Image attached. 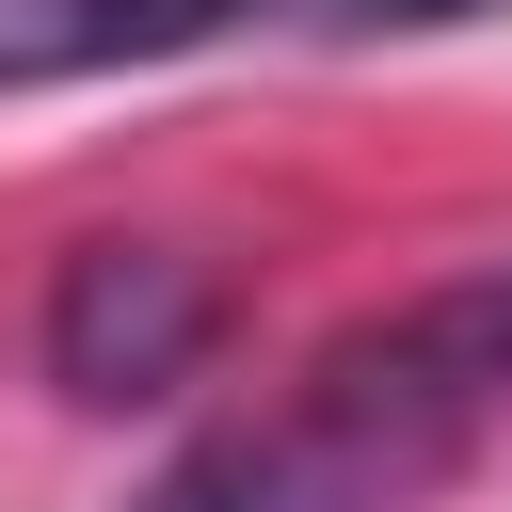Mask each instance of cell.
<instances>
[{
	"mask_svg": "<svg viewBox=\"0 0 512 512\" xmlns=\"http://www.w3.org/2000/svg\"><path fill=\"white\" fill-rule=\"evenodd\" d=\"M496 416H512V256L320 336L256 416L176 448L128 512H416Z\"/></svg>",
	"mask_w": 512,
	"mask_h": 512,
	"instance_id": "cell-1",
	"label": "cell"
},
{
	"mask_svg": "<svg viewBox=\"0 0 512 512\" xmlns=\"http://www.w3.org/2000/svg\"><path fill=\"white\" fill-rule=\"evenodd\" d=\"M208 336H224V288L176 256V240H80L64 256V288H48V384L64 400H160V384H192L208 368Z\"/></svg>",
	"mask_w": 512,
	"mask_h": 512,
	"instance_id": "cell-2",
	"label": "cell"
},
{
	"mask_svg": "<svg viewBox=\"0 0 512 512\" xmlns=\"http://www.w3.org/2000/svg\"><path fill=\"white\" fill-rule=\"evenodd\" d=\"M240 32H288V0H0V96L128 80V64L240 48Z\"/></svg>",
	"mask_w": 512,
	"mask_h": 512,
	"instance_id": "cell-3",
	"label": "cell"
},
{
	"mask_svg": "<svg viewBox=\"0 0 512 512\" xmlns=\"http://www.w3.org/2000/svg\"><path fill=\"white\" fill-rule=\"evenodd\" d=\"M464 16H512V0H288V32H320V48H384V32H464Z\"/></svg>",
	"mask_w": 512,
	"mask_h": 512,
	"instance_id": "cell-4",
	"label": "cell"
}]
</instances>
